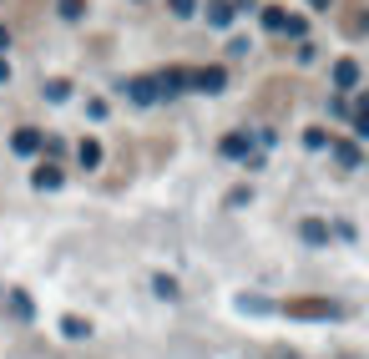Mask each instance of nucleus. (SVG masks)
I'll return each mask as SVG.
<instances>
[{"label":"nucleus","mask_w":369,"mask_h":359,"mask_svg":"<svg viewBox=\"0 0 369 359\" xmlns=\"http://www.w3.org/2000/svg\"><path fill=\"white\" fill-rule=\"evenodd\" d=\"M31 183L41 187V192H46V187H61V168H36V177H31Z\"/></svg>","instance_id":"nucleus-8"},{"label":"nucleus","mask_w":369,"mask_h":359,"mask_svg":"<svg viewBox=\"0 0 369 359\" xmlns=\"http://www.w3.org/2000/svg\"><path fill=\"white\" fill-rule=\"evenodd\" d=\"M334 157H339V168H359V147H354V142H339Z\"/></svg>","instance_id":"nucleus-9"},{"label":"nucleus","mask_w":369,"mask_h":359,"mask_svg":"<svg viewBox=\"0 0 369 359\" xmlns=\"http://www.w3.org/2000/svg\"><path fill=\"white\" fill-rule=\"evenodd\" d=\"M10 147H16L20 157H31V152H41V132H36V127H20V132L10 137Z\"/></svg>","instance_id":"nucleus-5"},{"label":"nucleus","mask_w":369,"mask_h":359,"mask_svg":"<svg viewBox=\"0 0 369 359\" xmlns=\"http://www.w3.org/2000/svg\"><path fill=\"white\" fill-rule=\"evenodd\" d=\"M122 92L147 107V101H157V81H152V76H137V81H122Z\"/></svg>","instance_id":"nucleus-3"},{"label":"nucleus","mask_w":369,"mask_h":359,"mask_svg":"<svg viewBox=\"0 0 369 359\" xmlns=\"http://www.w3.org/2000/svg\"><path fill=\"white\" fill-rule=\"evenodd\" d=\"M76 157H81V168H96V162H101V147H96V142H81Z\"/></svg>","instance_id":"nucleus-13"},{"label":"nucleus","mask_w":369,"mask_h":359,"mask_svg":"<svg viewBox=\"0 0 369 359\" xmlns=\"http://www.w3.org/2000/svg\"><path fill=\"white\" fill-rule=\"evenodd\" d=\"M152 81H157V96H177V92H182V86H187V71H157V76H152Z\"/></svg>","instance_id":"nucleus-4"},{"label":"nucleus","mask_w":369,"mask_h":359,"mask_svg":"<svg viewBox=\"0 0 369 359\" xmlns=\"http://www.w3.org/2000/svg\"><path fill=\"white\" fill-rule=\"evenodd\" d=\"M5 41H10V36H5V25H0V46H5Z\"/></svg>","instance_id":"nucleus-17"},{"label":"nucleus","mask_w":369,"mask_h":359,"mask_svg":"<svg viewBox=\"0 0 369 359\" xmlns=\"http://www.w3.org/2000/svg\"><path fill=\"white\" fill-rule=\"evenodd\" d=\"M299 238H303V243H329V223H319V217H303V223H299Z\"/></svg>","instance_id":"nucleus-6"},{"label":"nucleus","mask_w":369,"mask_h":359,"mask_svg":"<svg viewBox=\"0 0 369 359\" xmlns=\"http://www.w3.org/2000/svg\"><path fill=\"white\" fill-rule=\"evenodd\" d=\"M309 5H314V10H324V5H329V0H309Z\"/></svg>","instance_id":"nucleus-16"},{"label":"nucleus","mask_w":369,"mask_h":359,"mask_svg":"<svg viewBox=\"0 0 369 359\" xmlns=\"http://www.w3.org/2000/svg\"><path fill=\"white\" fill-rule=\"evenodd\" d=\"M208 21H213V25H228V21H233V5H228V0H213V5H208Z\"/></svg>","instance_id":"nucleus-10"},{"label":"nucleus","mask_w":369,"mask_h":359,"mask_svg":"<svg viewBox=\"0 0 369 359\" xmlns=\"http://www.w3.org/2000/svg\"><path fill=\"white\" fill-rule=\"evenodd\" d=\"M354 81H359V66H354V61H339V66H334V86H339V92H349Z\"/></svg>","instance_id":"nucleus-7"},{"label":"nucleus","mask_w":369,"mask_h":359,"mask_svg":"<svg viewBox=\"0 0 369 359\" xmlns=\"http://www.w3.org/2000/svg\"><path fill=\"white\" fill-rule=\"evenodd\" d=\"M263 25H269V31H284V25H288V16H284L278 5H269V10H263Z\"/></svg>","instance_id":"nucleus-12"},{"label":"nucleus","mask_w":369,"mask_h":359,"mask_svg":"<svg viewBox=\"0 0 369 359\" xmlns=\"http://www.w3.org/2000/svg\"><path fill=\"white\" fill-rule=\"evenodd\" d=\"M187 86H197V92H223V86H228V71H223V66H202V71H187Z\"/></svg>","instance_id":"nucleus-2"},{"label":"nucleus","mask_w":369,"mask_h":359,"mask_svg":"<svg viewBox=\"0 0 369 359\" xmlns=\"http://www.w3.org/2000/svg\"><path fill=\"white\" fill-rule=\"evenodd\" d=\"M10 314H16V319H31V299H25V293H10Z\"/></svg>","instance_id":"nucleus-11"},{"label":"nucleus","mask_w":369,"mask_h":359,"mask_svg":"<svg viewBox=\"0 0 369 359\" xmlns=\"http://www.w3.org/2000/svg\"><path fill=\"white\" fill-rule=\"evenodd\" d=\"M172 10H177V16H193L197 5H193V0H172Z\"/></svg>","instance_id":"nucleus-15"},{"label":"nucleus","mask_w":369,"mask_h":359,"mask_svg":"<svg viewBox=\"0 0 369 359\" xmlns=\"http://www.w3.org/2000/svg\"><path fill=\"white\" fill-rule=\"evenodd\" d=\"M81 10H86L81 0H61V16H66V21H76V16H81Z\"/></svg>","instance_id":"nucleus-14"},{"label":"nucleus","mask_w":369,"mask_h":359,"mask_svg":"<svg viewBox=\"0 0 369 359\" xmlns=\"http://www.w3.org/2000/svg\"><path fill=\"white\" fill-rule=\"evenodd\" d=\"M253 147H258V137H253V132H233V137H223V157L228 162H253V168H258V152H253Z\"/></svg>","instance_id":"nucleus-1"}]
</instances>
